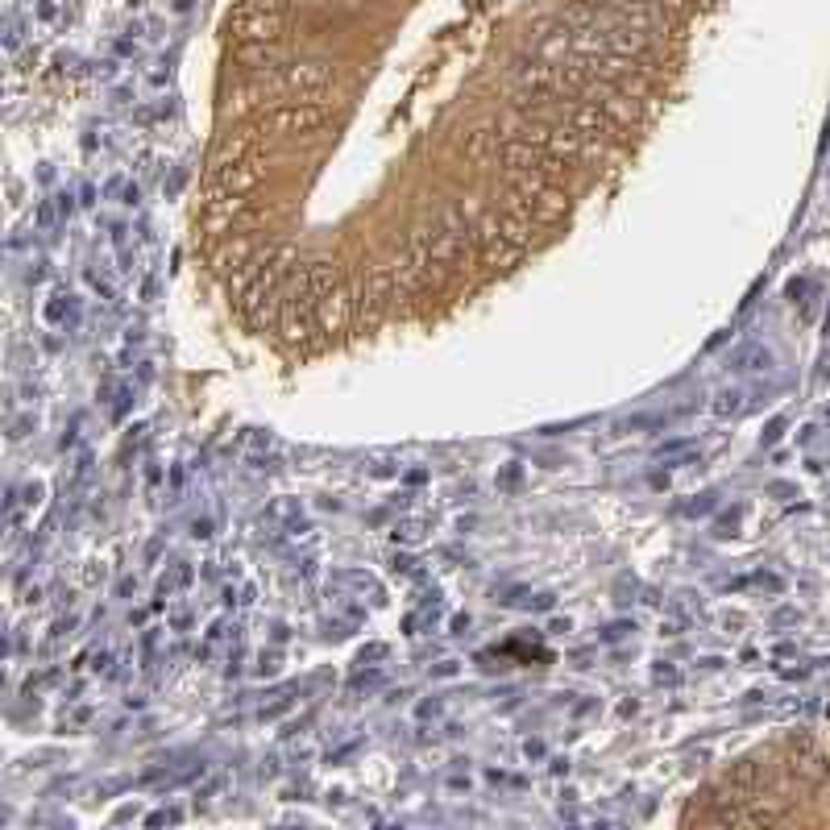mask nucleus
Returning a JSON list of instances; mask_svg holds the SVG:
<instances>
[{"label": "nucleus", "instance_id": "nucleus-1", "mask_svg": "<svg viewBox=\"0 0 830 830\" xmlns=\"http://www.w3.org/2000/svg\"><path fill=\"white\" fill-rule=\"evenodd\" d=\"M299 274H303V283H308L312 299L328 295V291H337L341 287V270H337V258L332 254H312V258H303L299 262Z\"/></svg>", "mask_w": 830, "mask_h": 830}, {"label": "nucleus", "instance_id": "nucleus-2", "mask_svg": "<svg viewBox=\"0 0 830 830\" xmlns=\"http://www.w3.org/2000/svg\"><path fill=\"white\" fill-rule=\"evenodd\" d=\"M316 324L320 332H341L353 324V295H345L341 287L337 291H328L316 299Z\"/></svg>", "mask_w": 830, "mask_h": 830}, {"label": "nucleus", "instance_id": "nucleus-3", "mask_svg": "<svg viewBox=\"0 0 830 830\" xmlns=\"http://www.w3.org/2000/svg\"><path fill=\"white\" fill-rule=\"evenodd\" d=\"M258 249H254V237H245V233H233L229 241H220L216 249H212V270H220V274H229V270H241L249 258H254Z\"/></svg>", "mask_w": 830, "mask_h": 830}, {"label": "nucleus", "instance_id": "nucleus-4", "mask_svg": "<svg viewBox=\"0 0 830 830\" xmlns=\"http://www.w3.org/2000/svg\"><path fill=\"white\" fill-rule=\"evenodd\" d=\"M573 200H569V191L565 187H544L536 204H532V216H536V225L540 229H552V225H561V220L569 216Z\"/></svg>", "mask_w": 830, "mask_h": 830}, {"label": "nucleus", "instance_id": "nucleus-5", "mask_svg": "<svg viewBox=\"0 0 830 830\" xmlns=\"http://www.w3.org/2000/svg\"><path fill=\"white\" fill-rule=\"evenodd\" d=\"M478 258L486 270H515L523 258H528V245H515L507 237H494L486 245H478Z\"/></svg>", "mask_w": 830, "mask_h": 830}, {"label": "nucleus", "instance_id": "nucleus-6", "mask_svg": "<svg viewBox=\"0 0 830 830\" xmlns=\"http://www.w3.org/2000/svg\"><path fill=\"white\" fill-rule=\"evenodd\" d=\"M498 146H503V137H498V129H474V133H465V142H461V150H465V158H469V162H486Z\"/></svg>", "mask_w": 830, "mask_h": 830}, {"label": "nucleus", "instance_id": "nucleus-7", "mask_svg": "<svg viewBox=\"0 0 830 830\" xmlns=\"http://www.w3.org/2000/svg\"><path fill=\"white\" fill-rule=\"evenodd\" d=\"M299 515H303L299 498H274V503L266 507V515H262V523H270V528H295Z\"/></svg>", "mask_w": 830, "mask_h": 830}, {"label": "nucleus", "instance_id": "nucleus-8", "mask_svg": "<svg viewBox=\"0 0 830 830\" xmlns=\"http://www.w3.org/2000/svg\"><path fill=\"white\" fill-rule=\"evenodd\" d=\"M54 220H59V212H54L50 200H42L38 212H34V225H38V229H54Z\"/></svg>", "mask_w": 830, "mask_h": 830}, {"label": "nucleus", "instance_id": "nucleus-9", "mask_svg": "<svg viewBox=\"0 0 830 830\" xmlns=\"http://www.w3.org/2000/svg\"><path fill=\"white\" fill-rule=\"evenodd\" d=\"M739 399H743V395H723V399H718V415H735V411H743Z\"/></svg>", "mask_w": 830, "mask_h": 830}]
</instances>
